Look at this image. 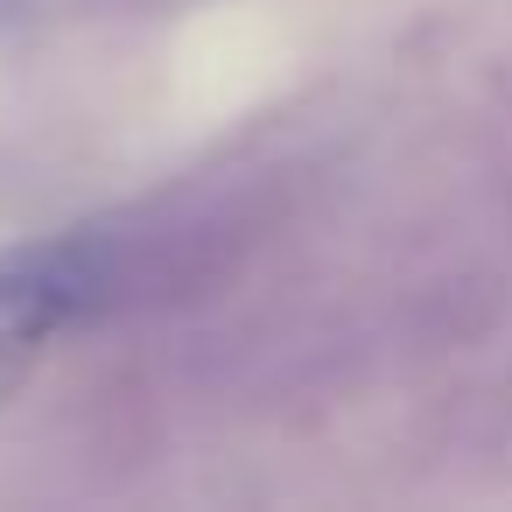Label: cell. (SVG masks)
<instances>
[{"label":"cell","instance_id":"6da1fadb","mask_svg":"<svg viewBox=\"0 0 512 512\" xmlns=\"http://www.w3.org/2000/svg\"><path fill=\"white\" fill-rule=\"evenodd\" d=\"M113 309V232L78 225L50 239L0 246V407H8L57 330Z\"/></svg>","mask_w":512,"mask_h":512},{"label":"cell","instance_id":"7a4b0ae2","mask_svg":"<svg viewBox=\"0 0 512 512\" xmlns=\"http://www.w3.org/2000/svg\"><path fill=\"white\" fill-rule=\"evenodd\" d=\"M78 15H113V0H0V36L22 29H50V22H78Z\"/></svg>","mask_w":512,"mask_h":512},{"label":"cell","instance_id":"3957f363","mask_svg":"<svg viewBox=\"0 0 512 512\" xmlns=\"http://www.w3.org/2000/svg\"><path fill=\"white\" fill-rule=\"evenodd\" d=\"M162 8H183V0H113V15H162Z\"/></svg>","mask_w":512,"mask_h":512}]
</instances>
